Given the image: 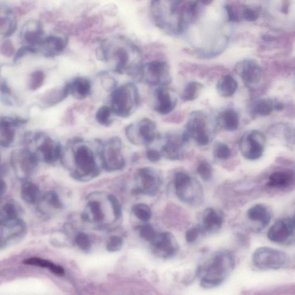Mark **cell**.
<instances>
[{
    "label": "cell",
    "instance_id": "42",
    "mask_svg": "<svg viewBox=\"0 0 295 295\" xmlns=\"http://www.w3.org/2000/svg\"><path fill=\"white\" fill-rule=\"evenodd\" d=\"M23 263L25 265L47 268L49 270L52 268L54 265V263L50 261V260L38 258V257H32V258H27L24 260Z\"/></svg>",
    "mask_w": 295,
    "mask_h": 295
},
{
    "label": "cell",
    "instance_id": "20",
    "mask_svg": "<svg viewBox=\"0 0 295 295\" xmlns=\"http://www.w3.org/2000/svg\"><path fill=\"white\" fill-rule=\"evenodd\" d=\"M68 43V37L67 35L63 37L50 35L43 39L40 48L44 57H53L63 52L66 48Z\"/></svg>",
    "mask_w": 295,
    "mask_h": 295
},
{
    "label": "cell",
    "instance_id": "8",
    "mask_svg": "<svg viewBox=\"0 0 295 295\" xmlns=\"http://www.w3.org/2000/svg\"><path fill=\"white\" fill-rule=\"evenodd\" d=\"M39 158L29 149H16L11 156V163L17 176L25 179L32 176L38 164Z\"/></svg>",
    "mask_w": 295,
    "mask_h": 295
},
{
    "label": "cell",
    "instance_id": "3",
    "mask_svg": "<svg viewBox=\"0 0 295 295\" xmlns=\"http://www.w3.org/2000/svg\"><path fill=\"white\" fill-rule=\"evenodd\" d=\"M209 122L208 116L204 112L198 111L191 112L182 134L184 142L187 143L191 139L199 146L208 145L211 141Z\"/></svg>",
    "mask_w": 295,
    "mask_h": 295
},
{
    "label": "cell",
    "instance_id": "13",
    "mask_svg": "<svg viewBox=\"0 0 295 295\" xmlns=\"http://www.w3.org/2000/svg\"><path fill=\"white\" fill-rule=\"evenodd\" d=\"M184 142L183 137L179 135L167 136L166 142L160 150L162 156L171 160H178L184 158Z\"/></svg>",
    "mask_w": 295,
    "mask_h": 295
},
{
    "label": "cell",
    "instance_id": "41",
    "mask_svg": "<svg viewBox=\"0 0 295 295\" xmlns=\"http://www.w3.org/2000/svg\"><path fill=\"white\" fill-rule=\"evenodd\" d=\"M197 173L201 179L205 181H209L213 177V168L210 163L207 160H202L198 164L197 169Z\"/></svg>",
    "mask_w": 295,
    "mask_h": 295
},
{
    "label": "cell",
    "instance_id": "57",
    "mask_svg": "<svg viewBox=\"0 0 295 295\" xmlns=\"http://www.w3.org/2000/svg\"><path fill=\"white\" fill-rule=\"evenodd\" d=\"M226 10H227L228 13L229 19L232 22H237L238 20L237 15H236L234 11H233L231 6L227 5L226 6Z\"/></svg>",
    "mask_w": 295,
    "mask_h": 295
},
{
    "label": "cell",
    "instance_id": "52",
    "mask_svg": "<svg viewBox=\"0 0 295 295\" xmlns=\"http://www.w3.org/2000/svg\"><path fill=\"white\" fill-rule=\"evenodd\" d=\"M200 231L198 228H191L186 232V240L188 243L193 242L196 240L199 235H200Z\"/></svg>",
    "mask_w": 295,
    "mask_h": 295
},
{
    "label": "cell",
    "instance_id": "54",
    "mask_svg": "<svg viewBox=\"0 0 295 295\" xmlns=\"http://www.w3.org/2000/svg\"><path fill=\"white\" fill-rule=\"evenodd\" d=\"M109 76H107L103 80V85H104L106 90H112V91L116 88V81L114 78Z\"/></svg>",
    "mask_w": 295,
    "mask_h": 295
},
{
    "label": "cell",
    "instance_id": "50",
    "mask_svg": "<svg viewBox=\"0 0 295 295\" xmlns=\"http://www.w3.org/2000/svg\"><path fill=\"white\" fill-rule=\"evenodd\" d=\"M96 57L99 61H108L109 59V48L105 45V42H103L102 46L96 50Z\"/></svg>",
    "mask_w": 295,
    "mask_h": 295
},
{
    "label": "cell",
    "instance_id": "46",
    "mask_svg": "<svg viewBox=\"0 0 295 295\" xmlns=\"http://www.w3.org/2000/svg\"><path fill=\"white\" fill-rule=\"evenodd\" d=\"M35 8V5L33 3L24 2L21 5L17 6L12 9L13 15L15 17L25 15L27 13L32 11Z\"/></svg>",
    "mask_w": 295,
    "mask_h": 295
},
{
    "label": "cell",
    "instance_id": "5",
    "mask_svg": "<svg viewBox=\"0 0 295 295\" xmlns=\"http://www.w3.org/2000/svg\"><path fill=\"white\" fill-rule=\"evenodd\" d=\"M125 134L129 142L135 145H150L157 139V126L155 122L148 118L126 127Z\"/></svg>",
    "mask_w": 295,
    "mask_h": 295
},
{
    "label": "cell",
    "instance_id": "33",
    "mask_svg": "<svg viewBox=\"0 0 295 295\" xmlns=\"http://www.w3.org/2000/svg\"><path fill=\"white\" fill-rule=\"evenodd\" d=\"M191 179L188 174L184 172H178L174 178V185L178 197H181L186 188L190 186Z\"/></svg>",
    "mask_w": 295,
    "mask_h": 295
},
{
    "label": "cell",
    "instance_id": "32",
    "mask_svg": "<svg viewBox=\"0 0 295 295\" xmlns=\"http://www.w3.org/2000/svg\"><path fill=\"white\" fill-rule=\"evenodd\" d=\"M203 88L204 85L200 82L190 81L184 87L181 98L186 102L193 101L199 97Z\"/></svg>",
    "mask_w": 295,
    "mask_h": 295
},
{
    "label": "cell",
    "instance_id": "35",
    "mask_svg": "<svg viewBox=\"0 0 295 295\" xmlns=\"http://www.w3.org/2000/svg\"><path fill=\"white\" fill-rule=\"evenodd\" d=\"M112 109L108 106H103L99 108L95 114L97 121L102 126H109L111 125Z\"/></svg>",
    "mask_w": 295,
    "mask_h": 295
},
{
    "label": "cell",
    "instance_id": "38",
    "mask_svg": "<svg viewBox=\"0 0 295 295\" xmlns=\"http://www.w3.org/2000/svg\"><path fill=\"white\" fill-rule=\"evenodd\" d=\"M134 215L137 219L143 221H148L151 218V211L146 204H137L132 208Z\"/></svg>",
    "mask_w": 295,
    "mask_h": 295
},
{
    "label": "cell",
    "instance_id": "31",
    "mask_svg": "<svg viewBox=\"0 0 295 295\" xmlns=\"http://www.w3.org/2000/svg\"><path fill=\"white\" fill-rule=\"evenodd\" d=\"M39 189L35 184L27 182L23 184L21 195L24 201L29 204H35L39 200Z\"/></svg>",
    "mask_w": 295,
    "mask_h": 295
},
{
    "label": "cell",
    "instance_id": "4",
    "mask_svg": "<svg viewBox=\"0 0 295 295\" xmlns=\"http://www.w3.org/2000/svg\"><path fill=\"white\" fill-rule=\"evenodd\" d=\"M234 258L228 253L216 256L208 267L207 276L201 280V287L211 288L221 285L226 275L234 268Z\"/></svg>",
    "mask_w": 295,
    "mask_h": 295
},
{
    "label": "cell",
    "instance_id": "11",
    "mask_svg": "<svg viewBox=\"0 0 295 295\" xmlns=\"http://www.w3.org/2000/svg\"><path fill=\"white\" fill-rule=\"evenodd\" d=\"M177 104V98L172 90L166 86L159 87L156 89L153 108L158 114H169L174 111Z\"/></svg>",
    "mask_w": 295,
    "mask_h": 295
},
{
    "label": "cell",
    "instance_id": "30",
    "mask_svg": "<svg viewBox=\"0 0 295 295\" xmlns=\"http://www.w3.org/2000/svg\"><path fill=\"white\" fill-rule=\"evenodd\" d=\"M114 55L116 60L115 72L120 74L126 73L129 74L130 67L129 66V56L128 51L121 47L116 50Z\"/></svg>",
    "mask_w": 295,
    "mask_h": 295
},
{
    "label": "cell",
    "instance_id": "1",
    "mask_svg": "<svg viewBox=\"0 0 295 295\" xmlns=\"http://www.w3.org/2000/svg\"><path fill=\"white\" fill-rule=\"evenodd\" d=\"M67 149L70 150L71 158L74 167L71 173L75 179L91 180L101 173L97 155L91 147L79 139L71 141Z\"/></svg>",
    "mask_w": 295,
    "mask_h": 295
},
{
    "label": "cell",
    "instance_id": "58",
    "mask_svg": "<svg viewBox=\"0 0 295 295\" xmlns=\"http://www.w3.org/2000/svg\"><path fill=\"white\" fill-rule=\"evenodd\" d=\"M284 107V105L281 102H277L275 104H273V108L277 111H283Z\"/></svg>",
    "mask_w": 295,
    "mask_h": 295
},
{
    "label": "cell",
    "instance_id": "45",
    "mask_svg": "<svg viewBox=\"0 0 295 295\" xmlns=\"http://www.w3.org/2000/svg\"><path fill=\"white\" fill-rule=\"evenodd\" d=\"M140 235L146 241L152 242L157 235L155 229L149 224H146L141 227Z\"/></svg>",
    "mask_w": 295,
    "mask_h": 295
},
{
    "label": "cell",
    "instance_id": "59",
    "mask_svg": "<svg viewBox=\"0 0 295 295\" xmlns=\"http://www.w3.org/2000/svg\"><path fill=\"white\" fill-rule=\"evenodd\" d=\"M1 184L2 185H1V197H2L3 195H4L6 192V185L4 181L1 182Z\"/></svg>",
    "mask_w": 295,
    "mask_h": 295
},
{
    "label": "cell",
    "instance_id": "37",
    "mask_svg": "<svg viewBox=\"0 0 295 295\" xmlns=\"http://www.w3.org/2000/svg\"><path fill=\"white\" fill-rule=\"evenodd\" d=\"M102 20L103 18L102 16L95 15L84 18L81 20L80 22L75 24V25H76L77 32L79 34L80 32H85V31L92 28V27L97 25V24L101 23Z\"/></svg>",
    "mask_w": 295,
    "mask_h": 295
},
{
    "label": "cell",
    "instance_id": "23",
    "mask_svg": "<svg viewBox=\"0 0 295 295\" xmlns=\"http://www.w3.org/2000/svg\"><path fill=\"white\" fill-rule=\"evenodd\" d=\"M18 215V209L13 202H7L3 205L0 212L1 227H13L21 223L23 221Z\"/></svg>",
    "mask_w": 295,
    "mask_h": 295
},
{
    "label": "cell",
    "instance_id": "44",
    "mask_svg": "<svg viewBox=\"0 0 295 295\" xmlns=\"http://www.w3.org/2000/svg\"><path fill=\"white\" fill-rule=\"evenodd\" d=\"M123 243L122 238L117 236H111L108 239L106 249L111 253L118 252L122 248Z\"/></svg>",
    "mask_w": 295,
    "mask_h": 295
},
{
    "label": "cell",
    "instance_id": "26",
    "mask_svg": "<svg viewBox=\"0 0 295 295\" xmlns=\"http://www.w3.org/2000/svg\"><path fill=\"white\" fill-rule=\"evenodd\" d=\"M218 119L219 125L227 131H235L238 128L239 125V115L234 109L225 110L220 114Z\"/></svg>",
    "mask_w": 295,
    "mask_h": 295
},
{
    "label": "cell",
    "instance_id": "49",
    "mask_svg": "<svg viewBox=\"0 0 295 295\" xmlns=\"http://www.w3.org/2000/svg\"><path fill=\"white\" fill-rule=\"evenodd\" d=\"M37 51V50L36 47L30 45L23 46L22 47H20L14 55V57H13V62H14L15 63H17L20 59H22V58L23 57H25L27 54L36 53Z\"/></svg>",
    "mask_w": 295,
    "mask_h": 295
},
{
    "label": "cell",
    "instance_id": "16",
    "mask_svg": "<svg viewBox=\"0 0 295 295\" xmlns=\"http://www.w3.org/2000/svg\"><path fill=\"white\" fill-rule=\"evenodd\" d=\"M138 177L142 184V193L155 195L158 191L161 179L157 171L150 167L142 168L138 171Z\"/></svg>",
    "mask_w": 295,
    "mask_h": 295
},
{
    "label": "cell",
    "instance_id": "53",
    "mask_svg": "<svg viewBox=\"0 0 295 295\" xmlns=\"http://www.w3.org/2000/svg\"><path fill=\"white\" fill-rule=\"evenodd\" d=\"M17 26H18V23H17L16 17L14 16L11 19L8 29L4 35H3V37H11L12 34H14L16 32V30H17Z\"/></svg>",
    "mask_w": 295,
    "mask_h": 295
},
{
    "label": "cell",
    "instance_id": "55",
    "mask_svg": "<svg viewBox=\"0 0 295 295\" xmlns=\"http://www.w3.org/2000/svg\"><path fill=\"white\" fill-rule=\"evenodd\" d=\"M244 18L250 22H253L258 18V15L256 11L251 9H246L243 12Z\"/></svg>",
    "mask_w": 295,
    "mask_h": 295
},
{
    "label": "cell",
    "instance_id": "2",
    "mask_svg": "<svg viewBox=\"0 0 295 295\" xmlns=\"http://www.w3.org/2000/svg\"><path fill=\"white\" fill-rule=\"evenodd\" d=\"M139 102L138 88L132 83L115 88L111 95V108L119 117H129L138 108Z\"/></svg>",
    "mask_w": 295,
    "mask_h": 295
},
{
    "label": "cell",
    "instance_id": "60",
    "mask_svg": "<svg viewBox=\"0 0 295 295\" xmlns=\"http://www.w3.org/2000/svg\"><path fill=\"white\" fill-rule=\"evenodd\" d=\"M202 4L208 5L212 4V2L214 1V0H201Z\"/></svg>",
    "mask_w": 295,
    "mask_h": 295
},
{
    "label": "cell",
    "instance_id": "10",
    "mask_svg": "<svg viewBox=\"0 0 295 295\" xmlns=\"http://www.w3.org/2000/svg\"><path fill=\"white\" fill-rule=\"evenodd\" d=\"M265 142V136L259 131L253 130L246 133L240 140V151L247 159H258L262 155Z\"/></svg>",
    "mask_w": 295,
    "mask_h": 295
},
{
    "label": "cell",
    "instance_id": "43",
    "mask_svg": "<svg viewBox=\"0 0 295 295\" xmlns=\"http://www.w3.org/2000/svg\"><path fill=\"white\" fill-rule=\"evenodd\" d=\"M76 245L84 252H88L91 248V242L90 238L83 232H79L75 238Z\"/></svg>",
    "mask_w": 295,
    "mask_h": 295
},
{
    "label": "cell",
    "instance_id": "48",
    "mask_svg": "<svg viewBox=\"0 0 295 295\" xmlns=\"http://www.w3.org/2000/svg\"><path fill=\"white\" fill-rule=\"evenodd\" d=\"M15 47L11 40L6 39L1 44L0 46V51L2 56L6 57H11L15 53Z\"/></svg>",
    "mask_w": 295,
    "mask_h": 295
},
{
    "label": "cell",
    "instance_id": "14",
    "mask_svg": "<svg viewBox=\"0 0 295 295\" xmlns=\"http://www.w3.org/2000/svg\"><path fill=\"white\" fill-rule=\"evenodd\" d=\"M294 230L292 219H281L274 222L270 227L267 233V238L274 243H284L293 235Z\"/></svg>",
    "mask_w": 295,
    "mask_h": 295
},
{
    "label": "cell",
    "instance_id": "56",
    "mask_svg": "<svg viewBox=\"0 0 295 295\" xmlns=\"http://www.w3.org/2000/svg\"><path fill=\"white\" fill-rule=\"evenodd\" d=\"M50 271L51 273L58 276H63L65 274V270L63 267L56 265V264H54Z\"/></svg>",
    "mask_w": 295,
    "mask_h": 295
},
{
    "label": "cell",
    "instance_id": "36",
    "mask_svg": "<svg viewBox=\"0 0 295 295\" xmlns=\"http://www.w3.org/2000/svg\"><path fill=\"white\" fill-rule=\"evenodd\" d=\"M213 152L215 158L219 160H227L231 155V150L225 143L218 142L215 144Z\"/></svg>",
    "mask_w": 295,
    "mask_h": 295
},
{
    "label": "cell",
    "instance_id": "27",
    "mask_svg": "<svg viewBox=\"0 0 295 295\" xmlns=\"http://www.w3.org/2000/svg\"><path fill=\"white\" fill-rule=\"evenodd\" d=\"M238 88V83L231 75H225L218 82L216 89L218 94L223 97H231Z\"/></svg>",
    "mask_w": 295,
    "mask_h": 295
},
{
    "label": "cell",
    "instance_id": "15",
    "mask_svg": "<svg viewBox=\"0 0 295 295\" xmlns=\"http://www.w3.org/2000/svg\"><path fill=\"white\" fill-rule=\"evenodd\" d=\"M43 30L42 23L39 20L32 19L23 25L20 37L30 46H40L43 40Z\"/></svg>",
    "mask_w": 295,
    "mask_h": 295
},
{
    "label": "cell",
    "instance_id": "40",
    "mask_svg": "<svg viewBox=\"0 0 295 295\" xmlns=\"http://www.w3.org/2000/svg\"><path fill=\"white\" fill-rule=\"evenodd\" d=\"M43 201L47 205L56 210H60L63 207V203L60 201L59 197L54 191L47 192L44 195Z\"/></svg>",
    "mask_w": 295,
    "mask_h": 295
},
{
    "label": "cell",
    "instance_id": "34",
    "mask_svg": "<svg viewBox=\"0 0 295 295\" xmlns=\"http://www.w3.org/2000/svg\"><path fill=\"white\" fill-rule=\"evenodd\" d=\"M273 102L269 99H260L254 105V111L262 116L269 115L273 110Z\"/></svg>",
    "mask_w": 295,
    "mask_h": 295
},
{
    "label": "cell",
    "instance_id": "12",
    "mask_svg": "<svg viewBox=\"0 0 295 295\" xmlns=\"http://www.w3.org/2000/svg\"><path fill=\"white\" fill-rule=\"evenodd\" d=\"M35 153L39 159H42L44 162L53 164L61 159L63 150L59 143L46 136L37 146Z\"/></svg>",
    "mask_w": 295,
    "mask_h": 295
},
{
    "label": "cell",
    "instance_id": "39",
    "mask_svg": "<svg viewBox=\"0 0 295 295\" xmlns=\"http://www.w3.org/2000/svg\"><path fill=\"white\" fill-rule=\"evenodd\" d=\"M44 80H45V74L42 71H37L33 72L30 76L29 88L32 91L38 90L42 86Z\"/></svg>",
    "mask_w": 295,
    "mask_h": 295
},
{
    "label": "cell",
    "instance_id": "6",
    "mask_svg": "<svg viewBox=\"0 0 295 295\" xmlns=\"http://www.w3.org/2000/svg\"><path fill=\"white\" fill-rule=\"evenodd\" d=\"M252 260L254 265L260 270H277L287 265L290 257L280 250L261 247L253 253Z\"/></svg>",
    "mask_w": 295,
    "mask_h": 295
},
{
    "label": "cell",
    "instance_id": "21",
    "mask_svg": "<svg viewBox=\"0 0 295 295\" xmlns=\"http://www.w3.org/2000/svg\"><path fill=\"white\" fill-rule=\"evenodd\" d=\"M295 183V174L291 170H279L270 175L267 186L275 189L290 188Z\"/></svg>",
    "mask_w": 295,
    "mask_h": 295
},
{
    "label": "cell",
    "instance_id": "47",
    "mask_svg": "<svg viewBox=\"0 0 295 295\" xmlns=\"http://www.w3.org/2000/svg\"><path fill=\"white\" fill-rule=\"evenodd\" d=\"M108 199L111 205L113 214H114L115 218L116 220L121 218L122 214V207L117 198L114 196V195L110 194Z\"/></svg>",
    "mask_w": 295,
    "mask_h": 295
},
{
    "label": "cell",
    "instance_id": "9",
    "mask_svg": "<svg viewBox=\"0 0 295 295\" xmlns=\"http://www.w3.org/2000/svg\"><path fill=\"white\" fill-rule=\"evenodd\" d=\"M150 86H166L171 81L169 67L163 61H155L142 67V80Z\"/></svg>",
    "mask_w": 295,
    "mask_h": 295
},
{
    "label": "cell",
    "instance_id": "24",
    "mask_svg": "<svg viewBox=\"0 0 295 295\" xmlns=\"http://www.w3.org/2000/svg\"><path fill=\"white\" fill-rule=\"evenodd\" d=\"M68 84L70 94L75 98L83 99L90 94L91 84L90 81L86 78L78 77Z\"/></svg>",
    "mask_w": 295,
    "mask_h": 295
},
{
    "label": "cell",
    "instance_id": "19",
    "mask_svg": "<svg viewBox=\"0 0 295 295\" xmlns=\"http://www.w3.org/2000/svg\"><path fill=\"white\" fill-rule=\"evenodd\" d=\"M151 243L156 252L160 256L166 258L176 255L178 250L176 239L169 232L157 234L156 238Z\"/></svg>",
    "mask_w": 295,
    "mask_h": 295
},
{
    "label": "cell",
    "instance_id": "29",
    "mask_svg": "<svg viewBox=\"0 0 295 295\" xmlns=\"http://www.w3.org/2000/svg\"><path fill=\"white\" fill-rule=\"evenodd\" d=\"M87 212L82 215V218L85 221H92L100 222L104 221L105 214L102 210L100 202L98 201H90L87 205Z\"/></svg>",
    "mask_w": 295,
    "mask_h": 295
},
{
    "label": "cell",
    "instance_id": "25",
    "mask_svg": "<svg viewBox=\"0 0 295 295\" xmlns=\"http://www.w3.org/2000/svg\"><path fill=\"white\" fill-rule=\"evenodd\" d=\"M247 215L250 221L259 222L262 228L266 227L272 219L269 209L263 204L253 206L249 209Z\"/></svg>",
    "mask_w": 295,
    "mask_h": 295
},
{
    "label": "cell",
    "instance_id": "61",
    "mask_svg": "<svg viewBox=\"0 0 295 295\" xmlns=\"http://www.w3.org/2000/svg\"><path fill=\"white\" fill-rule=\"evenodd\" d=\"M292 221H293V224H294V228L295 229V214H294L293 219H292Z\"/></svg>",
    "mask_w": 295,
    "mask_h": 295
},
{
    "label": "cell",
    "instance_id": "17",
    "mask_svg": "<svg viewBox=\"0 0 295 295\" xmlns=\"http://www.w3.org/2000/svg\"><path fill=\"white\" fill-rule=\"evenodd\" d=\"M236 72L249 86L258 84L262 77L261 68L253 60H246L240 63L236 67Z\"/></svg>",
    "mask_w": 295,
    "mask_h": 295
},
{
    "label": "cell",
    "instance_id": "28",
    "mask_svg": "<svg viewBox=\"0 0 295 295\" xmlns=\"http://www.w3.org/2000/svg\"><path fill=\"white\" fill-rule=\"evenodd\" d=\"M222 224V219L214 209H206L203 215V226L208 231L218 230Z\"/></svg>",
    "mask_w": 295,
    "mask_h": 295
},
{
    "label": "cell",
    "instance_id": "22",
    "mask_svg": "<svg viewBox=\"0 0 295 295\" xmlns=\"http://www.w3.org/2000/svg\"><path fill=\"white\" fill-rule=\"evenodd\" d=\"M70 94L68 84L62 87H56L45 92L40 98L42 108H49L60 104Z\"/></svg>",
    "mask_w": 295,
    "mask_h": 295
},
{
    "label": "cell",
    "instance_id": "18",
    "mask_svg": "<svg viewBox=\"0 0 295 295\" xmlns=\"http://www.w3.org/2000/svg\"><path fill=\"white\" fill-rule=\"evenodd\" d=\"M26 119L20 118L4 117L0 122V144L8 148L13 143L15 137V128L25 124Z\"/></svg>",
    "mask_w": 295,
    "mask_h": 295
},
{
    "label": "cell",
    "instance_id": "51",
    "mask_svg": "<svg viewBox=\"0 0 295 295\" xmlns=\"http://www.w3.org/2000/svg\"><path fill=\"white\" fill-rule=\"evenodd\" d=\"M146 156L147 159L151 162H157L162 158V153L158 150L149 148L147 150Z\"/></svg>",
    "mask_w": 295,
    "mask_h": 295
},
{
    "label": "cell",
    "instance_id": "7",
    "mask_svg": "<svg viewBox=\"0 0 295 295\" xmlns=\"http://www.w3.org/2000/svg\"><path fill=\"white\" fill-rule=\"evenodd\" d=\"M122 141L118 137L110 139L102 146V167L109 171L121 170L125 166V160L122 153Z\"/></svg>",
    "mask_w": 295,
    "mask_h": 295
}]
</instances>
